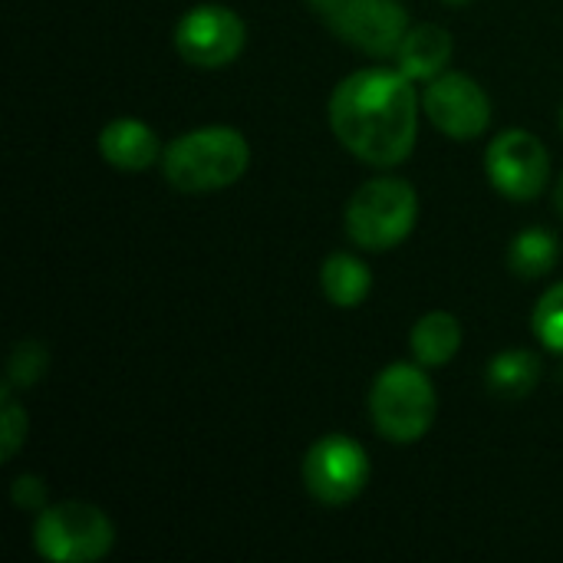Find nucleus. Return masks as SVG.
<instances>
[{
  "label": "nucleus",
  "instance_id": "obj_1",
  "mask_svg": "<svg viewBox=\"0 0 563 563\" xmlns=\"http://www.w3.org/2000/svg\"><path fill=\"white\" fill-rule=\"evenodd\" d=\"M336 142L366 165H402L419 135V92L399 69H360L330 96Z\"/></svg>",
  "mask_w": 563,
  "mask_h": 563
},
{
  "label": "nucleus",
  "instance_id": "obj_2",
  "mask_svg": "<svg viewBox=\"0 0 563 563\" xmlns=\"http://www.w3.org/2000/svg\"><path fill=\"white\" fill-rule=\"evenodd\" d=\"M251 165L247 139L231 125H208L178 135L162 152V172L181 195L221 191L244 178Z\"/></svg>",
  "mask_w": 563,
  "mask_h": 563
},
{
  "label": "nucleus",
  "instance_id": "obj_3",
  "mask_svg": "<svg viewBox=\"0 0 563 563\" xmlns=\"http://www.w3.org/2000/svg\"><path fill=\"white\" fill-rule=\"evenodd\" d=\"M416 218H419L416 188L406 178L383 175V178L363 181L350 195L346 211H343V228L356 247L383 254V251L399 247L412 234Z\"/></svg>",
  "mask_w": 563,
  "mask_h": 563
},
{
  "label": "nucleus",
  "instance_id": "obj_4",
  "mask_svg": "<svg viewBox=\"0 0 563 563\" xmlns=\"http://www.w3.org/2000/svg\"><path fill=\"white\" fill-rule=\"evenodd\" d=\"M439 412V396L422 363H393L386 366L369 389V419L386 442L412 445L429 435Z\"/></svg>",
  "mask_w": 563,
  "mask_h": 563
},
{
  "label": "nucleus",
  "instance_id": "obj_5",
  "mask_svg": "<svg viewBox=\"0 0 563 563\" xmlns=\"http://www.w3.org/2000/svg\"><path fill=\"white\" fill-rule=\"evenodd\" d=\"M115 544V525L86 501L46 505L33 525V548L49 563H96Z\"/></svg>",
  "mask_w": 563,
  "mask_h": 563
},
{
  "label": "nucleus",
  "instance_id": "obj_6",
  "mask_svg": "<svg viewBox=\"0 0 563 563\" xmlns=\"http://www.w3.org/2000/svg\"><path fill=\"white\" fill-rule=\"evenodd\" d=\"M369 455L350 435H323L303 455V488L313 501L327 508H343L356 501L369 485Z\"/></svg>",
  "mask_w": 563,
  "mask_h": 563
},
{
  "label": "nucleus",
  "instance_id": "obj_7",
  "mask_svg": "<svg viewBox=\"0 0 563 563\" xmlns=\"http://www.w3.org/2000/svg\"><path fill=\"white\" fill-rule=\"evenodd\" d=\"M485 172L495 191L508 201H534L551 185V155L534 132L508 129L488 145Z\"/></svg>",
  "mask_w": 563,
  "mask_h": 563
},
{
  "label": "nucleus",
  "instance_id": "obj_8",
  "mask_svg": "<svg viewBox=\"0 0 563 563\" xmlns=\"http://www.w3.org/2000/svg\"><path fill=\"white\" fill-rule=\"evenodd\" d=\"M247 26L224 3H198L175 26V49L198 69H221L244 49Z\"/></svg>",
  "mask_w": 563,
  "mask_h": 563
},
{
  "label": "nucleus",
  "instance_id": "obj_9",
  "mask_svg": "<svg viewBox=\"0 0 563 563\" xmlns=\"http://www.w3.org/2000/svg\"><path fill=\"white\" fill-rule=\"evenodd\" d=\"M422 109L429 122L455 142H472L492 125V99L465 73L435 76L422 92Z\"/></svg>",
  "mask_w": 563,
  "mask_h": 563
},
{
  "label": "nucleus",
  "instance_id": "obj_10",
  "mask_svg": "<svg viewBox=\"0 0 563 563\" xmlns=\"http://www.w3.org/2000/svg\"><path fill=\"white\" fill-rule=\"evenodd\" d=\"M327 26L369 56H393L409 30V13L399 0H343Z\"/></svg>",
  "mask_w": 563,
  "mask_h": 563
},
{
  "label": "nucleus",
  "instance_id": "obj_11",
  "mask_svg": "<svg viewBox=\"0 0 563 563\" xmlns=\"http://www.w3.org/2000/svg\"><path fill=\"white\" fill-rule=\"evenodd\" d=\"M162 139L142 119L122 115L99 132V155L119 172H148L162 158Z\"/></svg>",
  "mask_w": 563,
  "mask_h": 563
},
{
  "label": "nucleus",
  "instance_id": "obj_12",
  "mask_svg": "<svg viewBox=\"0 0 563 563\" xmlns=\"http://www.w3.org/2000/svg\"><path fill=\"white\" fill-rule=\"evenodd\" d=\"M396 56V69L409 76L412 82H432L435 76L445 73L452 59V33L439 23H416L406 30Z\"/></svg>",
  "mask_w": 563,
  "mask_h": 563
},
{
  "label": "nucleus",
  "instance_id": "obj_13",
  "mask_svg": "<svg viewBox=\"0 0 563 563\" xmlns=\"http://www.w3.org/2000/svg\"><path fill=\"white\" fill-rule=\"evenodd\" d=\"M412 356L422 366H445L455 360V353L462 350V323L445 313V310H432L426 313L409 336Z\"/></svg>",
  "mask_w": 563,
  "mask_h": 563
},
{
  "label": "nucleus",
  "instance_id": "obj_14",
  "mask_svg": "<svg viewBox=\"0 0 563 563\" xmlns=\"http://www.w3.org/2000/svg\"><path fill=\"white\" fill-rule=\"evenodd\" d=\"M541 376H544V366L531 350H505L488 363L485 379H488L492 396L518 402V399H525V396H531L538 389Z\"/></svg>",
  "mask_w": 563,
  "mask_h": 563
},
{
  "label": "nucleus",
  "instance_id": "obj_15",
  "mask_svg": "<svg viewBox=\"0 0 563 563\" xmlns=\"http://www.w3.org/2000/svg\"><path fill=\"white\" fill-rule=\"evenodd\" d=\"M320 287L327 294V300L333 307H343V310H353L360 307L369 290H373V274L369 267L353 257V254H330L320 267Z\"/></svg>",
  "mask_w": 563,
  "mask_h": 563
},
{
  "label": "nucleus",
  "instance_id": "obj_16",
  "mask_svg": "<svg viewBox=\"0 0 563 563\" xmlns=\"http://www.w3.org/2000/svg\"><path fill=\"white\" fill-rule=\"evenodd\" d=\"M558 257H561V244L544 228L521 231L511 241V247H508V267L521 280H541V277H548L558 267Z\"/></svg>",
  "mask_w": 563,
  "mask_h": 563
},
{
  "label": "nucleus",
  "instance_id": "obj_17",
  "mask_svg": "<svg viewBox=\"0 0 563 563\" xmlns=\"http://www.w3.org/2000/svg\"><path fill=\"white\" fill-rule=\"evenodd\" d=\"M49 350L40 340H20L7 363V386L10 389H30L46 376Z\"/></svg>",
  "mask_w": 563,
  "mask_h": 563
},
{
  "label": "nucleus",
  "instance_id": "obj_18",
  "mask_svg": "<svg viewBox=\"0 0 563 563\" xmlns=\"http://www.w3.org/2000/svg\"><path fill=\"white\" fill-rule=\"evenodd\" d=\"M531 327H534V336L541 340L544 350L563 356V280L554 284L534 307V317H531Z\"/></svg>",
  "mask_w": 563,
  "mask_h": 563
},
{
  "label": "nucleus",
  "instance_id": "obj_19",
  "mask_svg": "<svg viewBox=\"0 0 563 563\" xmlns=\"http://www.w3.org/2000/svg\"><path fill=\"white\" fill-rule=\"evenodd\" d=\"M10 393L13 389L3 383V389H0V399H3V409H0V462H10L20 452V445L26 442V429H30L26 412L20 409V402Z\"/></svg>",
  "mask_w": 563,
  "mask_h": 563
},
{
  "label": "nucleus",
  "instance_id": "obj_20",
  "mask_svg": "<svg viewBox=\"0 0 563 563\" xmlns=\"http://www.w3.org/2000/svg\"><path fill=\"white\" fill-rule=\"evenodd\" d=\"M13 505L23 511H43L46 508V485L36 475H20L13 482Z\"/></svg>",
  "mask_w": 563,
  "mask_h": 563
},
{
  "label": "nucleus",
  "instance_id": "obj_21",
  "mask_svg": "<svg viewBox=\"0 0 563 563\" xmlns=\"http://www.w3.org/2000/svg\"><path fill=\"white\" fill-rule=\"evenodd\" d=\"M307 3L313 7V13H320V16L327 20V16H330V13H333V10H336L343 0H307Z\"/></svg>",
  "mask_w": 563,
  "mask_h": 563
},
{
  "label": "nucleus",
  "instance_id": "obj_22",
  "mask_svg": "<svg viewBox=\"0 0 563 563\" xmlns=\"http://www.w3.org/2000/svg\"><path fill=\"white\" fill-rule=\"evenodd\" d=\"M554 208H558V214L563 218V175L558 178V188H554Z\"/></svg>",
  "mask_w": 563,
  "mask_h": 563
},
{
  "label": "nucleus",
  "instance_id": "obj_23",
  "mask_svg": "<svg viewBox=\"0 0 563 563\" xmlns=\"http://www.w3.org/2000/svg\"><path fill=\"white\" fill-rule=\"evenodd\" d=\"M445 3H452V7H465V3H472V0H445Z\"/></svg>",
  "mask_w": 563,
  "mask_h": 563
},
{
  "label": "nucleus",
  "instance_id": "obj_24",
  "mask_svg": "<svg viewBox=\"0 0 563 563\" xmlns=\"http://www.w3.org/2000/svg\"><path fill=\"white\" fill-rule=\"evenodd\" d=\"M561 129H563V109H561Z\"/></svg>",
  "mask_w": 563,
  "mask_h": 563
}]
</instances>
